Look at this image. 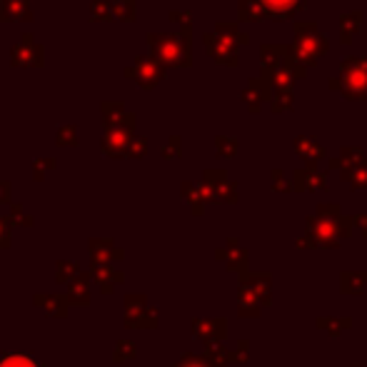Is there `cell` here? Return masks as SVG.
<instances>
[{
	"label": "cell",
	"mask_w": 367,
	"mask_h": 367,
	"mask_svg": "<svg viewBox=\"0 0 367 367\" xmlns=\"http://www.w3.org/2000/svg\"><path fill=\"white\" fill-rule=\"evenodd\" d=\"M148 48L155 61L165 68H185L190 58V33H148Z\"/></svg>",
	"instance_id": "obj_1"
},
{
	"label": "cell",
	"mask_w": 367,
	"mask_h": 367,
	"mask_svg": "<svg viewBox=\"0 0 367 367\" xmlns=\"http://www.w3.org/2000/svg\"><path fill=\"white\" fill-rule=\"evenodd\" d=\"M330 90L345 95L347 100L367 98V58H347L340 63V75L328 82Z\"/></svg>",
	"instance_id": "obj_2"
},
{
	"label": "cell",
	"mask_w": 367,
	"mask_h": 367,
	"mask_svg": "<svg viewBox=\"0 0 367 367\" xmlns=\"http://www.w3.org/2000/svg\"><path fill=\"white\" fill-rule=\"evenodd\" d=\"M330 43L323 33H313V35H295V43L287 45V55L292 61H297L300 66L310 68L320 61V55L328 53Z\"/></svg>",
	"instance_id": "obj_3"
},
{
	"label": "cell",
	"mask_w": 367,
	"mask_h": 367,
	"mask_svg": "<svg viewBox=\"0 0 367 367\" xmlns=\"http://www.w3.org/2000/svg\"><path fill=\"white\" fill-rule=\"evenodd\" d=\"M123 73H125V77L135 80L143 90H153L165 77V66L155 61L153 55H140L135 63L123 68Z\"/></svg>",
	"instance_id": "obj_4"
},
{
	"label": "cell",
	"mask_w": 367,
	"mask_h": 367,
	"mask_svg": "<svg viewBox=\"0 0 367 367\" xmlns=\"http://www.w3.org/2000/svg\"><path fill=\"white\" fill-rule=\"evenodd\" d=\"M11 63L18 68L45 66V48L35 40L33 33H23L20 40L11 48Z\"/></svg>",
	"instance_id": "obj_5"
},
{
	"label": "cell",
	"mask_w": 367,
	"mask_h": 367,
	"mask_svg": "<svg viewBox=\"0 0 367 367\" xmlns=\"http://www.w3.org/2000/svg\"><path fill=\"white\" fill-rule=\"evenodd\" d=\"M100 123L105 130L113 127H125V130H135V113H127L123 100H103L100 103Z\"/></svg>",
	"instance_id": "obj_6"
},
{
	"label": "cell",
	"mask_w": 367,
	"mask_h": 367,
	"mask_svg": "<svg viewBox=\"0 0 367 367\" xmlns=\"http://www.w3.org/2000/svg\"><path fill=\"white\" fill-rule=\"evenodd\" d=\"M203 43H205V48H208V53L213 55V61L223 63V66H230V68L237 66V45L235 43L225 40L223 35H218L215 30L203 35Z\"/></svg>",
	"instance_id": "obj_7"
},
{
	"label": "cell",
	"mask_w": 367,
	"mask_h": 367,
	"mask_svg": "<svg viewBox=\"0 0 367 367\" xmlns=\"http://www.w3.org/2000/svg\"><path fill=\"white\" fill-rule=\"evenodd\" d=\"M270 100H273V85H270L268 77H252V80L247 82V88L242 90V103H245L252 113H258Z\"/></svg>",
	"instance_id": "obj_8"
},
{
	"label": "cell",
	"mask_w": 367,
	"mask_h": 367,
	"mask_svg": "<svg viewBox=\"0 0 367 367\" xmlns=\"http://www.w3.org/2000/svg\"><path fill=\"white\" fill-rule=\"evenodd\" d=\"M130 140H132V130H125V127H113V130H105L103 153L110 155V158H123V155H127Z\"/></svg>",
	"instance_id": "obj_9"
},
{
	"label": "cell",
	"mask_w": 367,
	"mask_h": 367,
	"mask_svg": "<svg viewBox=\"0 0 367 367\" xmlns=\"http://www.w3.org/2000/svg\"><path fill=\"white\" fill-rule=\"evenodd\" d=\"M287 58V45H273L265 43L260 45V63H263V77H270L285 66Z\"/></svg>",
	"instance_id": "obj_10"
},
{
	"label": "cell",
	"mask_w": 367,
	"mask_h": 367,
	"mask_svg": "<svg viewBox=\"0 0 367 367\" xmlns=\"http://www.w3.org/2000/svg\"><path fill=\"white\" fill-rule=\"evenodd\" d=\"M260 6L273 20H287L307 6V0H260Z\"/></svg>",
	"instance_id": "obj_11"
},
{
	"label": "cell",
	"mask_w": 367,
	"mask_h": 367,
	"mask_svg": "<svg viewBox=\"0 0 367 367\" xmlns=\"http://www.w3.org/2000/svg\"><path fill=\"white\" fill-rule=\"evenodd\" d=\"M0 20L15 23V20H33V11L27 0H0Z\"/></svg>",
	"instance_id": "obj_12"
},
{
	"label": "cell",
	"mask_w": 367,
	"mask_h": 367,
	"mask_svg": "<svg viewBox=\"0 0 367 367\" xmlns=\"http://www.w3.org/2000/svg\"><path fill=\"white\" fill-rule=\"evenodd\" d=\"M215 33L218 35H223L225 40H230V43H235L237 48L240 45H247V33H242L240 30V25L237 23H225V20H220V23H215Z\"/></svg>",
	"instance_id": "obj_13"
},
{
	"label": "cell",
	"mask_w": 367,
	"mask_h": 367,
	"mask_svg": "<svg viewBox=\"0 0 367 367\" xmlns=\"http://www.w3.org/2000/svg\"><path fill=\"white\" fill-rule=\"evenodd\" d=\"M362 27V13L360 11H352L345 13L340 18V33H342V43H352V35L357 33Z\"/></svg>",
	"instance_id": "obj_14"
},
{
	"label": "cell",
	"mask_w": 367,
	"mask_h": 367,
	"mask_svg": "<svg viewBox=\"0 0 367 367\" xmlns=\"http://www.w3.org/2000/svg\"><path fill=\"white\" fill-rule=\"evenodd\" d=\"M237 15H240V20H263V18H268V13L260 6V0H240Z\"/></svg>",
	"instance_id": "obj_15"
},
{
	"label": "cell",
	"mask_w": 367,
	"mask_h": 367,
	"mask_svg": "<svg viewBox=\"0 0 367 367\" xmlns=\"http://www.w3.org/2000/svg\"><path fill=\"white\" fill-rule=\"evenodd\" d=\"M113 15L116 20L132 23L137 18V3L135 0H113Z\"/></svg>",
	"instance_id": "obj_16"
},
{
	"label": "cell",
	"mask_w": 367,
	"mask_h": 367,
	"mask_svg": "<svg viewBox=\"0 0 367 367\" xmlns=\"http://www.w3.org/2000/svg\"><path fill=\"white\" fill-rule=\"evenodd\" d=\"M275 113H282V110H292L295 105V95L292 88H273V100H270Z\"/></svg>",
	"instance_id": "obj_17"
},
{
	"label": "cell",
	"mask_w": 367,
	"mask_h": 367,
	"mask_svg": "<svg viewBox=\"0 0 367 367\" xmlns=\"http://www.w3.org/2000/svg\"><path fill=\"white\" fill-rule=\"evenodd\" d=\"M77 125L75 123H66V125L58 127V132H55V143L63 145V148H73V145L80 143V137H77Z\"/></svg>",
	"instance_id": "obj_18"
},
{
	"label": "cell",
	"mask_w": 367,
	"mask_h": 367,
	"mask_svg": "<svg viewBox=\"0 0 367 367\" xmlns=\"http://www.w3.org/2000/svg\"><path fill=\"white\" fill-rule=\"evenodd\" d=\"M90 20H103V23L116 20V15H113V0H93L90 3Z\"/></svg>",
	"instance_id": "obj_19"
},
{
	"label": "cell",
	"mask_w": 367,
	"mask_h": 367,
	"mask_svg": "<svg viewBox=\"0 0 367 367\" xmlns=\"http://www.w3.org/2000/svg\"><path fill=\"white\" fill-rule=\"evenodd\" d=\"M0 367H40L33 357L25 355H6L0 357Z\"/></svg>",
	"instance_id": "obj_20"
},
{
	"label": "cell",
	"mask_w": 367,
	"mask_h": 367,
	"mask_svg": "<svg viewBox=\"0 0 367 367\" xmlns=\"http://www.w3.org/2000/svg\"><path fill=\"white\" fill-rule=\"evenodd\" d=\"M295 145H297V150L302 153V158H323V148L320 145H315L313 140H307V137H297L295 140Z\"/></svg>",
	"instance_id": "obj_21"
},
{
	"label": "cell",
	"mask_w": 367,
	"mask_h": 367,
	"mask_svg": "<svg viewBox=\"0 0 367 367\" xmlns=\"http://www.w3.org/2000/svg\"><path fill=\"white\" fill-rule=\"evenodd\" d=\"M168 15H170V20L175 23V25H180L182 33H190L192 30V13L190 11H170Z\"/></svg>",
	"instance_id": "obj_22"
},
{
	"label": "cell",
	"mask_w": 367,
	"mask_h": 367,
	"mask_svg": "<svg viewBox=\"0 0 367 367\" xmlns=\"http://www.w3.org/2000/svg\"><path fill=\"white\" fill-rule=\"evenodd\" d=\"M53 168H55V158H38L33 163V178L43 180L48 175V170H53Z\"/></svg>",
	"instance_id": "obj_23"
},
{
	"label": "cell",
	"mask_w": 367,
	"mask_h": 367,
	"mask_svg": "<svg viewBox=\"0 0 367 367\" xmlns=\"http://www.w3.org/2000/svg\"><path fill=\"white\" fill-rule=\"evenodd\" d=\"M145 150H148V140H145V137H132L130 148H127V155H132V158H143Z\"/></svg>",
	"instance_id": "obj_24"
},
{
	"label": "cell",
	"mask_w": 367,
	"mask_h": 367,
	"mask_svg": "<svg viewBox=\"0 0 367 367\" xmlns=\"http://www.w3.org/2000/svg\"><path fill=\"white\" fill-rule=\"evenodd\" d=\"M313 33H318V23L315 20H307V23L297 20L295 23V35H313Z\"/></svg>",
	"instance_id": "obj_25"
},
{
	"label": "cell",
	"mask_w": 367,
	"mask_h": 367,
	"mask_svg": "<svg viewBox=\"0 0 367 367\" xmlns=\"http://www.w3.org/2000/svg\"><path fill=\"white\" fill-rule=\"evenodd\" d=\"M163 155L165 158H180V137H170V143L163 148Z\"/></svg>",
	"instance_id": "obj_26"
},
{
	"label": "cell",
	"mask_w": 367,
	"mask_h": 367,
	"mask_svg": "<svg viewBox=\"0 0 367 367\" xmlns=\"http://www.w3.org/2000/svg\"><path fill=\"white\" fill-rule=\"evenodd\" d=\"M237 143L235 140H230V137H218V150L220 153H225L228 158H232V153H235Z\"/></svg>",
	"instance_id": "obj_27"
},
{
	"label": "cell",
	"mask_w": 367,
	"mask_h": 367,
	"mask_svg": "<svg viewBox=\"0 0 367 367\" xmlns=\"http://www.w3.org/2000/svg\"><path fill=\"white\" fill-rule=\"evenodd\" d=\"M11 200V182L0 180V203H8Z\"/></svg>",
	"instance_id": "obj_28"
}]
</instances>
